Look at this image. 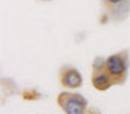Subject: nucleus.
Here are the masks:
<instances>
[{
	"label": "nucleus",
	"mask_w": 130,
	"mask_h": 114,
	"mask_svg": "<svg viewBox=\"0 0 130 114\" xmlns=\"http://www.w3.org/2000/svg\"><path fill=\"white\" fill-rule=\"evenodd\" d=\"M42 2H52V0H42Z\"/></svg>",
	"instance_id": "obj_7"
},
{
	"label": "nucleus",
	"mask_w": 130,
	"mask_h": 114,
	"mask_svg": "<svg viewBox=\"0 0 130 114\" xmlns=\"http://www.w3.org/2000/svg\"><path fill=\"white\" fill-rule=\"evenodd\" d=\"M104 69L112 75L115 84H124L129 74V51L123 50L106 57Z\"/></svg>",
	"instance_id": "obj_1"
},
{
	"label": "nucleus",
	"mask_w": 130,
	"mask_h": 114,
	"mask_svg": "<svg viewBox=\"0 0 130 114\" xmlns=\"http://www.w3.org/2000/svg\"><path fill=\"white\" fill-rule=\"evenodd\" d=\"M56 102L65 114H86L89 111L86 98L76 92H61L56 98Z\"/></svg>",
	"instance_id": "obj_2"
},
{
	"label": "nucleus",
	"mask_w": 130,
	"mask_h": 114,
	"mask_svg": "<svg viewBox=\"0 0 130 114\" xmlns=\"http://www.w3.org/2000/svg\"><path fill=\"white\" fill-rule=\"evenodd\" d=\"M104 6V18L112 21H123L130 14V0H101Z\"/></svg>",
	"instance_id": "obj_3"
},
{
	"label": "nucleus",
	"mask_w": 130,
	"mask_h": 114,
	"mask_svg": "<svg viewBox=\"0 0 130 114\" xmlns=\"http://www.w3.org/2000/svg\"><path fill=\"white\" fill-rule=\"evenodd\" d=\"M91 83H92V87L95 90H98V92H106L112 86H115V81H113L112 75L106 69L104 71H100V72H92Z\"/></svg>",
	"instance_id": "obj_5"
},
{
	"label": "nucleus",
	"mask_w": 130,
	"mask_h": 114,
	"mask_svg": "<svg viewBox=\"0 0 130 114\" xmlns=\"http://www.w3.org/2000/svg\"><path fill=\"white\" fill-rule=\"evenodd\" d=\"M59 80L62 87L67 90H77L83 84V77L74 66H62L59 69Z\"/></svg>",
	"instance_id": "obj_4"
},
{
	"label": "nucleus",
	"mask_w": 130,
	"mask_h": 114,
	"mask_svg": "<svg viewBox=\"0 0 130 114\" xmlns=\"http://www.w3.org/2000/svg\"><path fill=\"white\" fill-rule=\"evenodd\" d=\"M104 66H106V59L101 56H97L92 60V72H100V71H104Z\"/></svg>",
	"instance_id": "obj_6"
}]
</instances>
